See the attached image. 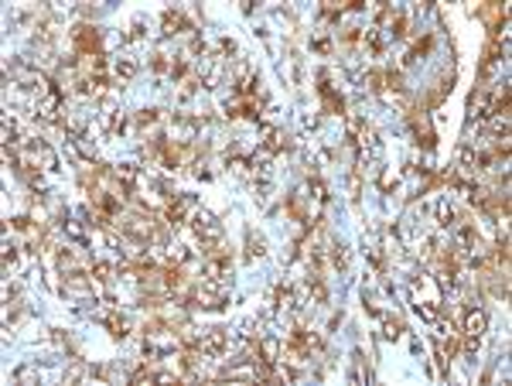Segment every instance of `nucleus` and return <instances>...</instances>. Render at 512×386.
Listing matches in <instances>:
<instances>
[{"label": "nucleus", "mask_w": 512, "mask_h": 386, "mask_svg": "<svg viewBox=\"0 0 512 386\" xmlns=\"http://www.w3.org/2000/svg\"><path fill=\"white\" fill-rule=\"evenodd\" d=\"M137 72V65L130 62V58H116V76H123V79H130Z\"/></svg>", "instance_id": "3"}, {"label": "nucleus", "mask_w": 512, "mask_h": 386, "mask_svg": "<svg viewBox=\"0 0 512 386\" xmlns=\"http://www.w3.org/2000/svg\"><path fill=\"white\" fill-rule=\"evenodd\" d=\"M451 216H454V212H451V205H447V202H437V222H440V226H447V222H451Z\"/></svg>", "instance_id": "4"}, {"label": "nucleus", "mask_w": 512, "mask_h": 386, "mask_svg": "<svg viewBox=\"0 0 512 386\" xmlns=\"http://www.w3.org/2000/svg\"><path fill=\"white\" fill-rule=\"evenodd\" d=\"M485 325H488V321H485V311H468V318H464L468 335H475V338H478V335L485 331Z\"/></svg>", "instance_id": "2"}, {"label": "nucleus", "mask_w": 512, "mask_h": 386, "mask_svg": "<svg viewBox=\"0 0 512 386\" xmlns=\"http://www.w3.org/2000/svg\"><path fill=\"white\" fill-rule=\"evenodd\" d=\"M311 192H314V198H318V202H324V198H328V188H324L321 181H311Z\"/></svg>", "instance_id": "7"}, {"label": "nucleus", "mask_w": 512, "mask_h": 386, "mask_svg": "<svg viewBox=\"0 0 512 386\" xmlns=\"http://www.w3.org/2000/svg\"><path fill=\"white\" fill-rule=\"evenodd\" d=\"M382 328H386V331H382L386 338H396V335H400V321H393V318H386V321H382Z\"/></svg>", "instance_id": "5"}, {"label": "nucleus", "mask_w": 512, "mask_h": 386, "mask_svg": "<svg viewBox=\"0 0 512 386\" xmlns=\"http://www.w3.org/2000/svg\"><path fill=\"white\" fill-rule=\"evenodd\" d=\"M417 314H420L424 321H437V311L431 308V304H417Z\"/></svg>", "instance_id": "6"}, {"label": "nucleus", "mask_w": 512, "mask_h": 386, "mask_svg": "<svg viewBox=\"0 0 512 386\" xmlns=\"http://www.w3.org/2000/svg\"><path fill=\"white\" fill-rule=\"evenodd\" d=\"M58 103H62V89H52L41 103H38V116H45V120H52L55 113H58Z\"/></svg>", "instance_id": "1"}]
</instances>
